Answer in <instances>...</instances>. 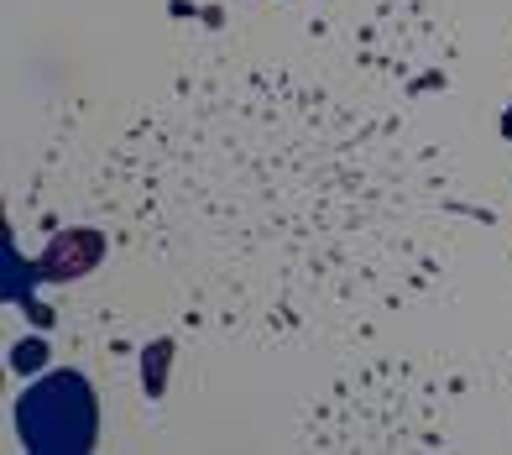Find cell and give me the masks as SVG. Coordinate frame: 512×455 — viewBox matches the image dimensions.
I'll list each match as a JSON object with an SVG mask.
<instances>
[{
	"instance_id": "1",
	"label": "cell",
	"mask_w": 512,
	"mask_h": 455,
	"mask_svg": "<svg viewBox=\"0 0 512 455\" xmlns=\"http://www.w3.org/2000/svg\"><path fill=\"white\" fill-rule=\"evenodd\" d=\"M16 435L37 455H84L100 440V398L79 372H48L16 398Z\"/></svg>"
}]
</instances>
